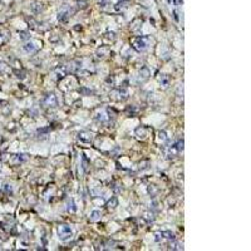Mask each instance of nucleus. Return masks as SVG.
Instances as JSON below:
<instances>
[{
    "instance_id": "obj_1",
    "label": "nucleus",
    "mask_w": 251,
    "mask_h": 251,
    "mask_svg": "<svg viewBox=\"0 0 251 251\" xmlns=\"http://www.w3.org/2000/svg\"><path fill=\"white\" fill-rule=\"evenodd\" d=\"M148 41L147 37H136L132 39V47L137 51H143L148 48Z\"/></svg>"
},
{
    "instance_id": "obj_2",
    "label": "nucleus",
    "mask_w": 251,
    "mask_h": 251,
    "mask_svg": "<svg viewBox=\"0 0 251 251\" xmlns=\"http://www.w3.org/2000/svg\"><path fill=\"white\" fill-rule=\"evenodd\" d=\"M58 235H59V239L62 240V241H67V240L72 239L73 231L68 225H60L58 227Z\"/></svg>"
},
{
    "instance_id": "obj_3",
    "label": "nucleus",
    "mask_w": 251,
    "mask_h": 251,
    "mask_svg": "<svg viewBox=\"0 0 251 251\" xmlns=\"http://www.w3.org/2000/svg\"><path fill=\"white\" fill-rule=\"evenodd\" d=\"M41 103H43L45 107H57V106H58V99H57V97H55V94L48 93L47 96L43 98Z\"/></svg>"
},
{
    "instance_id": "obj_4",
    "label": "nucleus",
    "mask_w": 251,
    "mask_h": 251,
    "mask_svg": "<svg viewBox=\"0 0 251 251\" xmlns=\"http://www.w3.org/2000/svg\"><path fill=\"white\" fill-rule=\"evenodd\" d=\"M150 76H151V72H150V69L148 68H146V67H143V68H141V70H140V73H138V82H146L148 78H150Z\"/></svg>"
},
{
    "instance_id": "obj_5",
    "label": "nucleus",
    "mask_w": 251,
    "mask_h": 251,
    "mask_svg": "<svg viewBox=\"0 0 251 251\" xmlns=\"http://www.w3.org/2000/svg\"><path fill=\"white\" fill-rule=\"evenodd\" d=\"M68 72H69L68 65H60V67H58V68L55 69V76H57L58 79L64 78V77L68 74Z\"/></svg>"
},
{
    "instance_id": "obj_6",
    "label": "nucleus",
    "mask_w": 251,
    "mask_h": 251,
    "mask_svg": "<svg viewBox=\"0 0 251 251\" xmlns=\"http://www.w3.org/2000/svg\"><path fill=\"white\" fill-rule=\"evenodd\" d=\"M23 49L27 51V53H34V51H37L39 49V45H38L37 41H30V43H27L23 47Z\"/></svg>"
},
{
    "instance_id": "obj_7",
    "label": "nucleus",
    "mask_w": 251,
    "mask_h": 251,
    "mask_svg": "<svg viewBox=\"0 0 251 251\" xmlns=\"http://www.w3.org/2000/svg\"><path fill=\"white\" fill-rule=\"evenodd\" d=\"M78 138L83 142H90L92 138H93V134L88 131H82V132L78 133Z\"/></svg>"
},
{
    "instance_id": "obj_8",
    "label": "nucleus",
    "mask_w": 251,
    "mask_h": 251,
    "mask_svg": "<svg viewBox=\"0 0 251 251\" xmlns=\"http://www.w3.org/2000/svg\"><path fill=\"white\" fill-rule=\"evenodd\" d=\"M28 160V154H24V153H20V154H15L13 157L12 162L14 164H18V163H22V162H25Z\"/></svg>"
},
{
    "instance_id": "obj_9",
    "label": "nucleus",
    "mask_w": 251,
    "mask_h": 251,
    "mask_svg": "<svg viewBox=\"0 0 251 251\" xmlns=\"http://www.w3.org/2000/svg\"><path fill=\"white\" fill-rule=\"evenodd\" d=\"M147 132H148V129L146 128V127H143V125H141V127H138V128H136V131H134V133H136V136H137L138 138H146V136H147Z\"/></svg>"
},
{
    "instance_id": "obj_10",
    "label": "nucleus",
    "mask_w": 251,
    "mask_h": 251,
    "mask_svg": "<svg viewBox=\"0 0 251 251\" xmlns=\"http://www.w3.org/2000/svg\"><path fill=\"white\" fill-rule=\"evenodd\" d=\"M73 13V10H67V12H60L59 13V15H58V19L60 20V22H64V20H67L69 16H70V14Z\"/></svg>"
},
{
    "instance_id": "obj_11",
    "label": "nucleus",
    "mask_w": 251,
    "mask_h": 251,
    "mask_svg": "<svg viewBox=\"0 0 251 251\" xmlns=\"http://www.w3.org/2000/svg\"><path fill=\"white\" fill-rule=\"evenodd\" d=\"M108 53H109V48H108V47H102V48H99V49L97 50V55H98L99 58H103V57L108 55Z\"/></svg>"
},
{
    "instance_id": "obj_12",
    "label": "nucleus",
    "mask_w": 251,
    "mask_h": 251,
    "mask_svg": "<svg viewBox=\"0 0 251 251\" xmlns=\"http://www.w3.org/2000/svg\"><path fill=\"white\" fill-rule=\"evenodd\" d=\"M172 147H173V150H175L177 153L182 152V151H183V140L177 141V142L175 143V146H172Z\"/></svg>"
},
{
    "instance_id": "obj_13",
    "label": "nucleus",
    "mask_w": 251,
    "mask_h": 251,
    "mask_svg": "<svg viewBox=\"0 0 251 251\" xmlns=\"http://www.w3.org/2000/svg\"><path fill=\"white\" fill-rule=\"evenodd\" d=\"M101 211H98V210H94V211H92L90 212V216H89V220L90 221H98V220L101 218Z\"/></svg>"
},
{
    "instance_id": "obj_14",
    "label": "nucleus",
    "mask_w": 251,
    "mask_h": 251,
    "mask_svg": "<svg viewBox=\"0 0 251 251\" xmlns=\"http://www.w3.org/2000/svg\"><path fill=\"white\" fill-rule=\"evenodd\" d=\"M97 119H98L99 122H107V121L109 119V116H107V113L104 112V111H102V112H99V113L97 114Z\"/></svg>"
},
{
    "instance_id": "obj_15",
    "label": "nucleus",
    "mask_w": 251,
    "mask_h": 251,
    "mask_svg": "<svg viewBox=\"0 0 251 251\" xmlns=\"http://www.w3.org/2000/svg\"><path fill=\"white\" fill-rule=\"evenodd\" d=\"M107 206L109 208H116L118 206V200H117V197H112L111 200L107 202Z\"/></svg>"
},
{
    "instance_id": "obj_16",
    "label": "nucleus",
    "mask_w": 251,
    "mask_h": 251,
    "mask_svg": "<svg viewBox=\"0 0 251 251\" xmlns=\"http://www.w3.org/2000/svg\"><path fill=\"white\" fill-rule=\"evenodd\" d=\"M67 211H68V212H76V211H77V206H76V203H74V201H73V200H70V201L68 202V205H67Z\"/></svg>"
},
{
    "instance_id": "obj_17",
    "label": "nucleus",
    "mask_w": 251,
    "mask_h": 251,
    "mask_svg": "<svg viewBox=\"0 0 251 251\" xmlns=\"http://www.w3.org/2000/svg\"><path fill=\"white\" fill-rule=\"evenodd\" d=\"M148 193H150L151 196H156L157 193H158V188H157V186L150 185V186H148Z\"/></svg>"
},
{
    "instance_id": "obj_18",
    "label": "nucleus",
    "mask_w": 251,
    "mask_h": 251,
    "mask_svg": "<svg viewBox=\"0 0 251 251\" xmlns=\"http://www.w3.org/2000/svg\"><path fill=\"white\" fill-rule=\"evenodd\" d=\"M128 3H129L128 0H122V2H119V3L117 4L116 10H119V9H123V8H127V4H128Z\"/></svg>"
},
{
    "instance_id": "obj_19",
    "label": "nucleus",
    "mask_w": 251,
    "mask_h": 251,
    "mask_svg": "<svg viewBox=\"0 0 251 251\" xmlns=\"http://www.w3.org/2000/svg\"><path fill=\"white\" fill-rule=\"evenodd\" d=\"M162 236L166 237V239H170V240H171V239H172V240L175 239V235H173V232H171V231H163V232H162Z\"/></svg>"
},
{
    "instance_id": "obj_20",
    "label": "nucleus",
    "mask_w": 251,
    "mask_h": 251,
    "mask_svg": "<svg viewBox=\"0 0 251 251\" xmlns=\"http://www.w3.org/2000/svg\"><path fill=\"white\" fill-rule=\"evenodd\" d=\"M39 5H40V4H34V5H31V10H34L35 13L41 12V10H43V6H40V8H39Z\"/></svg>"
},
{
    "instance_id": "obj_21",
    "label": "nucleus",
    "mask_w": 251,
    "mask_h": 251,
    "mask_svg": "<svg viewBox=\"0 0 251 251\" xmlns=\"http://www.w3.org/2000/svg\"><path fill=\"white\" fill-rule=\"evenodd\" d=\"M158 138H160L161 141H166V140H167V136H166V132H164V131H161V132L158 133Z\"/></svg>"
},
{
    "instance_id": "obj_22",
    "label": "nucleus",
    "mask_w": 251,
    "mask_h": 251,
    "mask_svg": "<svg viewBox=\"0 0 251 251\" xmlns=\"http://www.w3.org/2000/svg\"><path fill=\"white\" fill-rule=\"evenodd\" d=\"M15 74H16V77H18V78H20V79H24V78H25V73H24V72L15 70Z\"/></svg>"
},
{
    "instance_id": "obj_23",
    "label": "nucleus",
    "mask_w": 251,
    "mask_h": 251,
    "mask_svg": "<svg viewBox=\"0 0 251 251\" xmlns=\"http://www.w3.org/2000/svg\"><path fill=\"white\" fill-rule=\"evenodd\" d=\"M148 163H150V161H144V162L140 163V168H141V170H144V168H147L148 166H144V164H148Z\"/></svg>"
},
{
    "instance_id": "obj_24",
    "label": "nucleus",
    "mask_w": 251,
    "mask_h": 251,
    "mask_svg": "<svg viewBox=\"0 0 251 251\" xmlns=\"http://www.w3.org/2000/svg\"><path fill=\"white\" fill-rule=\"evenodd\" d=\"M78 6L82 8V9H83V8H86V6H87V2H84V0H82V2H78Z\"/></svg>"
},
{
    "instance_id": "obj_25",
    "label": "nucleus",
    "mask_w": 251,
    "mask_h": 251,
    "mask_svg": "<svg viewBox=\"0 0 251 251\" xmlns=\"http://www.w3.org/2000/svg\"><path fill=\"white\" fill-rule=\"evenodd\" d=\"M106 38H107V39H112V40H113L114 38H116V34H114V33H107V34H106Z\"/></svg>"
},
{
    "instance_id": "obj_26",
    "label": "nucleus",
    "mask_w": 251,
    "mask_h": 251,
    "mask_svg": "<svg viewBox=\"0 0 251 251\" xmlns=\"http://www.w3.org/2000/svg\"><path fill=\"white\" fill-rule=\"evenodd\" d=\"M5 39H6V35H4V34L2 33V31H0V44H2V43H4V41H5Z\"/></svg>"
},
{
    "instance_id": "obj_27",
    "label": "nucleus",
    "mask_w": 251,
    "mask_h": 251,
    "mask_svg": "<svg viewBox=\"0 0 251 251\" xmlns=\"http://www.w3.org/2000/svg\"><path fill=\"white\" fill-rule=\"evenodd\" d=\"M163 236H162V232H157L156 234V241H160V240H162Z\"/></svg>"
},
{
    "instance_id": "obj_28",
    "label": "nucleus",
    "mask_w": 251,
    "mask_h": 251,
    "mask_svg": "<svg viewBox=\"0 0 251 251\" xmlns=\"http://www.w3.org/2000/svg\"><path fill=\"white\" fill-rule=\"evenodd\" d=\"M30 37H28V34L27 33H22V39H29Z\"/></svg>"
},
{
    "instance_id": "obj_29",
    "label": "nucleus",
    "mask_w": 251,
    "mask_h": 251,
    "mask_svg": "<svg viewBox=\"0 0 251 251\" xmlns=\"http://www.w3.org/2000/svg\"><path fill=\"white\" fill-rule=\"evenodd\" d=\"M5 190L8 191V192H12L13 190H12V187H9V185H5Z\"/></svg>"
}]
</instances>
